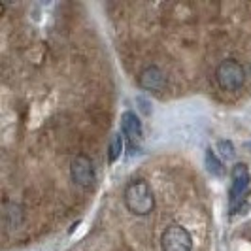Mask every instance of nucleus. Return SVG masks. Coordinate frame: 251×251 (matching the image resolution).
<instances>
[{"mask_svg":"<svg viewBox=\"0 0 251 251\" xmlns=\"http://www.w3.org/2000/svg\"><path fill=\"white\" fill-rule=\"evenodd\" d=\"M121 130L132 144L142 138V123L134 112H125L121 115Z\"/></svg>","mask_w":251,"mask_h":251,"instance_id":"nucleus-7","label":"nucleus"},{"mask_svg":"<svg viewBox=\"0 0 251 251\" xmlns=\"http://www.w3.org/2000/svg\"><path fill=\"white\" fill-rule=\"evenodd\" d=\"M123 153V136L117 132L112 136V142H110V151H108V161L110 163H115Z\"/></svg>","mask_w":251,"mask_h":251,"instance_id":"nucleus-9","label":"nucleus"},{"mask_svg":"<svg viewBox=\"0 0 251 251\" xmlns=\"http://www.w3.org/2000/svg\"><path fill=\"white\" fill-rule=\"evenodd\" d=\"M21 221H23V212H21V208L17 206V204H6L4 206V225L8 226V228H15V226L21 225Z\"/></svg>","mask_w":251,"mask_h":251,"instance_id":"nucleus-8","label":"nucleus"},{"mask_svg":"<svg viewBox=\"0 0 251 251\" xmlns=\"http://www.w3.org/2000/svg\"><path fill=\"white\" fill-rule=\"evenodd\" d=\"M123 199L128 208V212L134 215H148L155 208V197L151 193L148 181L144 179H132L128 181L123 193Z\"/></svg>","mask_w":251,"mask_h":251,"instance_id":"nucleus-1","label":"nucleus"},{"mask_svg":"<svg viewBox=\"0 0 251 251\" xmlns=\"http://www.w3.org/2000/svg\"><path fill=\"white\" fill-rule=\"evenodd\" d=\"M250 187V170L244 163H238L232 166V185H230V210L234 214L236 206L242 202V197Z\"/></svg>","mask_w":251,"mask_h":251,"instance_id":"nucleus-4","label":"nucleus"},{"mask_svg":"<svg viewBox=\"0 0 251 251\" xmlns=\"http://www.w3.org/2000/svg\"><path fill=\"white\" fill-rule=\"evenodd\" d=\"M70 176L77 185L89 187L95 181V168H93L91 159L85 155H77L72 161V166H70Z\"/></svg>","mask_w":251,"mask_h":251,"instance_id":"nucleus-5","label":"nucleus"},{"mask_svg":"<svg viewBox=\"0 0 251 251\" xmlns=\"http://www.w3.org/2000/svg\"><path fill=\"white\" fill-rule=\"evenodd\" d=\"M206 166H208V170H210L212 174H215V176H221V174H223V164L215 157V153L212 150L206 151Z\"/></svg>","mask_w":251,"mask_h":251,"instance_id":"nucleus-10","label":"nucleus"},{"mask_svg":"<svg viewBox=\"0 0 251 251\" xmlns=\"http://www.w3.org/2000/svg\"><path fill=\"white\" fill-rule=\"evenodd\" d=\"M217 150L221 151V155L225 157V159H232L234 157V146H232V142H228V140H221L219 144H217Z\"/></svg>","mask_w":251,"mask_h":251,"instance_id":"nucleus-11","label":"nucleus"},{"mask_svg":"<svg viewBox=\"0 0 251 251\" xmlns=\"http://www.w3.org/2000/svg\"><path fill=\"white\" fill-rule=\"evenodd\" d=\"M138 85L146 91H161L164 87V74L157 66H146L138 75Z\"/></svg>","mask_w":251,"mask_h":251,"instance_id":"nucleus-6","label":"nucleus"},{"mask_svg":"<svg viewBox=\"0 0 251 251\" xmlns=\"http://www.w3.org/2000/svg\"><path fill=\"white\" fill-rule=\"evenodd\" d=\"M193 238L181 225H170L163 232V251H191Z\"/></svg>","mask_w":251,"mask_h":251,"instance_id":"nucleus-3","label":"nucleus"},{"mask_svg":"<svg viewBox=\"0 0 251 251\" xmlns=\"http://www.w3.org/2000/svg\"><path fill=\"white\" fill-rule=\"evenodd\" d=\"M215 79L223 91H238L246 81V70L244 66L232 59H226L217 66Z\"/></svg>","mask_w":251,"mask_h":251,"instance_id":"nucleus-2","label":"nucleus"}]
</instances>
